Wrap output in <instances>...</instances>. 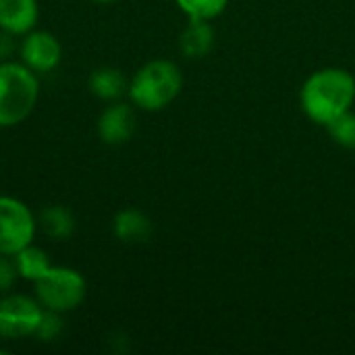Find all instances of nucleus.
<instances>
[{
  "label": "nucleus",
  "mask_w": 355,
  "mask_h": 355,
  "mask_svg": "<svg viewBox=\"0 0 355 355\" xmlns=\"http://www.w3.org/2000/svg\"><path fill=\"white\" fill-rule=\"evenodd\" d=\"M214 46V29L208 21L189 19V25L179 37V48L187 58H202Z\"/></svg>",
  "instance_id": "13"
},
{
  "label": "nucleus",
  "mask_w": 355,
  "mask_h": 355,
  "mask_svg": "<svg viewBox=\"0 0 355 355\" xmlns=\"http://www.w3.org/2000/svg\"><path fill=\"white\" fill-rule=\"evenodd\" d=\"M329 133L333 135V139L347 148V150H355V112L347 110L343 116H339L337 121H333L329 127Z\"/></svg>",
  "instance_id": "16"
},
{
  "label": "nucleus",
  "mask_w": 355,
  "mask_h": 355,
  "mask_svg": "<svg viewBox=\"0 0 355 355\" xmlns=\"http://www.w3.org/2000/svg\"><path fill=\"white\" fill-rule=\"evenodd\" d=\"M35 300L44 310L69 314L77 310L87 295V281L85 277L71 266H54L33 283Z\"/></svg>",
  "instance_id": "4"
},
{
  "label": "nucleus",
  "mask_w": 355,
  "mask_h": 355,
  "mask_svg": "<svg viewBox=\"0 0 355 355\" xmlns=\"http://www.w3.org/2000/svg\"><path fill=\"white\" fill-rule=\"evenodd\" d=\"M75 227H77L75 214L67 206L60 204L46 206L37 214V229H42V233L54 241H67L75 233Z\"/></svg>",
  "instance_id": "12"
},
{
  "label": "nucleus",
  "mask_w": 355,
  "mask_h": 355,
  "mask_svg": "<svg viewBox=\"0 0 355 355\" xmlns=\"http://www.w3.org/2000/svg\"><path fill=\"white\" fill-rule=\"evenodd\" d=\"M44 308L35 297L23 293L0 295V339L21 341L35 335Z\"/></svg>",
  "instance_id": "6"
},
{
  "label": "nucleus",
  "mask_w": 355,
  "mask_h": 355,
  "mask_svg": "<svg viewBox=\"0 0 355 355\" xmlns=\"http://www.w3.org/2000/svg\"><path fill=\"white\" fill-rule=\"evenodd\" d=\"M300 102L308 119L329 127L352 110L355 102V77L339 67L314 71L302 85Z\"/></svg>",
  "instance_id": "1"
},
{
  "label": "nucleus",
  "mask_w": 355,
  "mask_h": 355,
  "mask_svg": "<svg viewBox=\"0 0 355 355\" xmlns=\"http://www.w3.org/2000/svg\"><path fill=\"white\" fill-rule=\"evenodd\" d=\"M87 87L92 92V96H96L98 100L104 102H114L121 96L127 94L129 89V81L123 75L121 69L114 67H98L92 71L89 79H87Z\"/></svg>",
  "instance_id": "11"
},
{
  "label": "nucleus",
  "mask_w": 355,
  "mask_h": 355,
  "mask_svg": "<svg viewBox=\"0 0 355 355\" xmlns=\"http://www.w3.org/2000/svg\"><path fill=\"white\" fill-rule=\"evenodd\" d=\"M40 19L37 0H0V29L17 37L35 29Z\"/></svg>",
  "instance_id": "9"
},
{
  "label": "nucleus",
  "mask_w": 355,
  "mask_h": 355,
  "mask_svg": "<svg viewBox=\"0 0 355 355\" xmlns=\"http://www.w3.org/2000/svg\"><path fill=\"white\" fill-rule=\"evenodd\" d=\"M19 281V272L15 266L12 256H2L0 254V295L10 293Z\"/></svg>",
  "instance_id": "18"
},
{
  "label": "nucleus",
  "mask_w": 355,
  "mask_h": 355,
  "mask_svg": "<svg viewBox=\"0 0 355 355\" xmlns=\"http://www.w3.org/2000/svg\"><path fill=\"white\" fill-rule=\"evenodd\" d=\"M12 260H15L19 279L29 281V283L40 281L52 268V260H50L48 252L44 248H40V245H33V243H29L23 250H19L12 256Z\"/></svg>",
  "instance_id": "14"
},
{
  "label": "nucleus",
  "mask_w": 355,
  "mask_h": 355,
  "mask_svg": "<svg viewBox=\"0 0 355 355\" xmlns=\"http://www.w3.org/2000/svg\"><path fill=\"white\" fill-rule=\"evenodd\" d=\"M21 62L37 75L54 71L62 60V44L60 40L44 29H31L21 35L19 42Z\"/></svg>",
  "instance_id": "7"
},
{
  "label": "nucleus",
  "mask_w": 355,
  "mask_h": 355,
  "mask_svg": "<svg viewBox=\"0 0 355 355\" xmlns=\"http://www.w3.org/2000/svg\"><path fill=\"white\" fill-rule=\"evenodd\" d=\"M35 233L37 216L31 208L12 196H0V254L15 256L19 250L33 243Z\"/></svg>",
  "instance_id": "5"
},
{
  "label": "nucleus",
  "mask_w": 355,
  "mask_h": 355,
  "mask_svg": "<svg viewBox=\"0 0 355 355\" xmlns=\"http://www.w3.org/2000/svg\"><path fill=\"white\" fill-rule=\"evenodd\" d=\"M183 89L181 69L166 58H154L137 69L129 81L127 96L131 104L146 112L164 110Z\"/></svg>",
  "instance_id": "2"
},
{
  "label": "nucleus",
  "mask_w": 355,
  "mask_h": 355,
  "mask_svg": "<svg viewBox=\"0 0 355 355\" xmlns=\"http://www.w3.org/2000/svg\"><path fill=\"white\" fill-rule=\"evenodd\" d=\"M40 98L37 73L21 60L0 62V129H10L27 121Z\"/></svg>",
  "instance_id": "3"
},
{
  "label": "nucleus",
  "mask_w": 355,
  "mask_h": 355,
  "mask_svg": "<svg viewBox=\"0 0 355 355\" xmlns=\"http://www.w3.org/2000/svg\"><path fill=\"white\" fill-rule=\"evenodd\" d=\"M112 233L123 243H144L152 235V220L137 208H123L112 218Z\"/></svg>",
  "instance_id": "10"
},
{
  "label": "nucleus",
  "mask_w": 355,
  "mask_h": 355,
  "mask_svg": "<svg viewBox=\"0 0 355 355\" xmlns=\"http://www.w3.org/2000/svg\"><path fill=\"white\" fill-rule=\"evenodd\" d=\"M92 2H98V4H110V2H116V0H92Z\"/></svg>",
  "instance_id": "20"
},
{
  "label": "nucleus",
  "mask_w": 355,
  "mask_h": 355,
  "mask_svg": "<svg viewBox=\"0 0 355 355\" xmlns=\"http://www.w3.org/2000/svg\"><path fill=\"white\" fill-rule=\"evenodd\" d=\"M15 52H19L17 35H12V33L0 29V62H2V60H12Z\"/></svg>",
  "instance_id": "19"
},
{
  "label": "nucleus",
  "mask_w": 355,
  "mask_h": 355,
  "mask_svg": "<svg viewBox=\"0 0 355 355\" xmlns=\"http://www.w3.org/2000/svg\"><path fill=\"white\" fill-rule=\"evenodd\" d=\"M64 331V322H62V314L58 312H50V310H44L42 314V320L35 329V339L44 341V343H52L56 341Z\"/></svg>",
  "instance_id": "17"
},
{
  "label": "nucleus",
  "mask_w": 355,
  "mask_h": 355,
  "mask_svg": "<svg viewBox=\"0 0 355 355\" xmlns=\"http://www.w3.org/2000/svg\"><path fill=\"white\" fill-rule=\"evenodd\" d=\"M175 2L189 19H198V21H212L229 4V0H175Z\"/></svg>",
  "instance_id": "15"
},
{
  "label": "nucleus",
  "mask_w": 355,
  "mask_h": 355,
  "mask_svg": "<svg viewBox=\"0 0 355 355\" xmlns=\"http://www.w3.org/2000/svg\"><path fill=\"white\" fill-rule=\"evenodd\" d=\"M135 110L131 104L127 102H110L98 116L96 123V131L98 137L106 144V146H121L127 144L131 139V135L135 133Z\"/></svg>",
  "instance_id": "8"
}]
</instances>
